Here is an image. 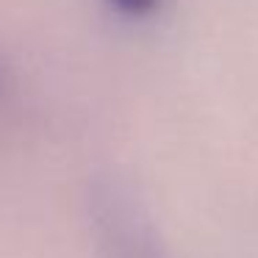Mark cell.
<instances>
[{
	"mask_svg": "<svg viewBox=\"0 0 258 258\" xmlns=\"http://www.w3.org/2000/svg\"><path fill=\"white\" fill-rule=\"evenodd\" d=\"M158 0H114V6H119L122 12H131V14H145L156 6Z\"/></svg>",
	"mask_w": 258,
	"mask_h": 258,
	"instance_id": "cell-1",
	"label": "cell"
}]
</instances>
